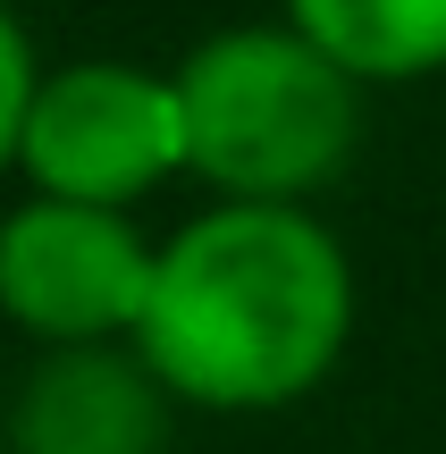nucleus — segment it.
Returning <instances> with one entry per match:
<instances>
[{
    "mask_svg": "<svg viewBox=\"0 0 446 454\" xmlns=\"http://www.w3.org/2000/svg\"><path fill=\"white\" fill-rule=\"evenodd\" d=\"M144 354H110V345H76V354L43 362L9 412V454H160L168 446V404Z\"/></svg>",
    "mask_w": 446,
    "mask_h": 454,
    "instance_id": "obj_5",
    "label": "nucleus"
},
{
    "mask_svg": "<svg viewBox=\"0 0 446 454\" xmlns=\"http://www.w3.org/2000/svg\"><path fill=\"white\" fill-rule=\"evenodd\" d=\"M354 328V270L312 211L219 202L152 261L135 354L168 395L211 412H270L329 379Z\"/></svg>",
    "mask_w": 446,
    "mask_h": 454,
    "instance_id": "obj_1",
    "label": "nucleus"
},
{
    "mask_svg": "<svg viewBox=\"0 0 446 454\" xmlns=\"http://www.w3.org/2000/svg\"><path fill=\"white\" fill-rule=\"evenodd\" d=\"M34 51L26 34H17V17L0 9V160H17V144H26V110H34Z\"/></svg>",
    "mask_w": 446,
    "mask_h": 454,
    "instance_id": "obj_7",
    "label": "nucleus"
},
{
    "mask_svg": "<svg viewBox=\"0 0 446 454\" xmlns=\"http://www.w3.org/2000/svg\"><path fill=\"white\" fill-rule=\"evenodd\" d=\"M295 34L363 76H430L446 67V0H286Z\"/></svg>",
    "mask_w": 446,
    "mask_h": 454,
    "instance_id": "obj_6",
    "label": "nucleus"
},
{
    "mask_svg": "<svg viewBox=\"0 0 446 454\" xmlns=\"http://www.w3.org/2000/svg\"><path fill=\"white\" fill-rule=\"evenodd\" d=\"M17 160L34 168L51 202H93L118 211L144 185H160L168 168H185V101L177 76H152L127 59H84L43 76L26 110V144Z\"/></svg>",
    "mask_w": 446,
    "mask_h": 454,
    "instance_id": "obj_3",
    "label": "nucleus"
},
{
    "mask_svg": "<svg viewBox=\"0 0 446 454\" xmlns=\"http://www.w3.org/2000/svg\"><path fill=\"white\" fill-rule=\"evenodd\" d=\"M177 101L185 168H202L228 202H286V211H303V194L346 168L363 127L354 76L295 26L211 34L202 51H185Z\"/></svg>",
    "mask_w": 446,
    "mask_h": 454,
    "instance_id": "obj_2",
    "label": "nucleus"
},
{
    "mask_svg": "<svg viewBox=\"0 0 446 454\" xmlns=\"http://www.w3.org/2000/svg\"><path fill=\"white\" fill-rule=\"evenodd\" d=\"M152 261L160 253L118 211L34 194L26 211L0 219V311L67 354L118 337V328L135 337L152 303Z\"/></svg>",
    "mask_w": 446,
    "mask_h": 454,
    "instance_id": "obj_4",
    "label": "nucleus"
}]
</instances>
